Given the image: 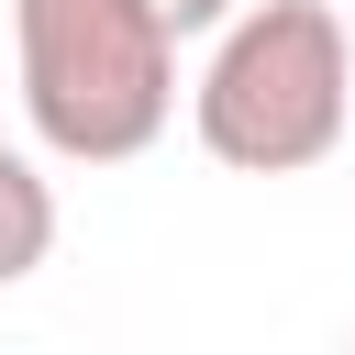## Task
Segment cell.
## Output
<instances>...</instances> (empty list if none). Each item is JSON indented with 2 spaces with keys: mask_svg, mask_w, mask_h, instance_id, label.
Listing matches in <instances>:
<instances>
[{
  "mask_svg": "<svg viewBox=\"0 0 355 355\" xmlns=\"http://www.w3.org/2000/svg\"><path fill=\"white\" fill-rule=\"evenodd\" d=\"M44 255H55V189L0 144V288H22Z\"/></svg>",
  "mask_w": 355,
  "mask_h": 355,
  "instance_id": "obj_3",
  "label": "cell"
},
{
  "mask_svg": "<svg viewBox=\"0 0 355 355\" xmlns=\"http://www.w3.org/2000/svg\"><path fill=\"white\" fill-rule=\"evenodd\" d=\"M200 144L233 178H300L355 122V44L333 0H244L189 89Z\"/></svg>",
  "mask_w": 355,
  "mask_h": 355,
  "instance_id": "obj_1",
  "label": "cell"
},
{
  "mask_svg": "<svg viewBox=\"0 0 355 355\" xmlns=\"http://www.w3.org/2000/svg\"><path fill=\"white\" fill-rule=\"evenodd\" d=\"M233 11H244V0H155V22H166L178 44H189V33H222Z\"/></svg>",
  "mask_w": 355,
  "mask_h": 355,
  "instance_id": "obj_4",
  "label": "cell"
},
{
  "mask_svg": "<svg viewBox=\"0 0 355 355\" xmlns=\"http://www.w3.org/2000/svg\"><path fill=\"white\" fill-rule=\"evenodd\" d=\"M22 122L67 166H122L178 122V33L155 0H11Z\"/></svg>",
  "mask_w": 355,
  "mask_h": 355,
  "instance_id": "obj_2",
  "label": "cell"
}]
</instances>
